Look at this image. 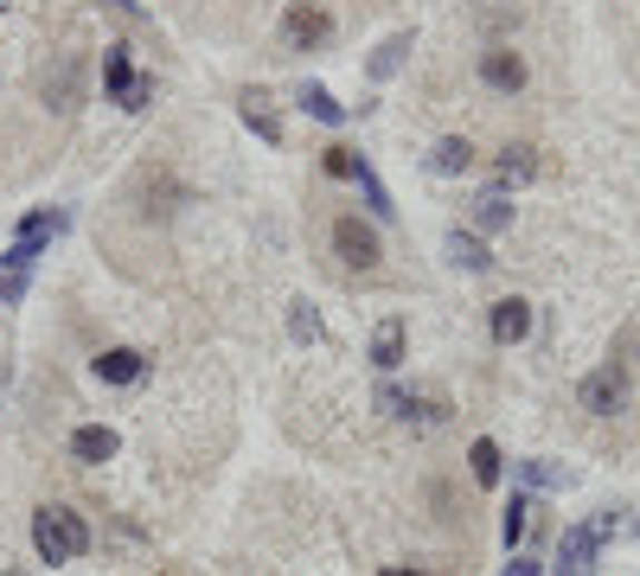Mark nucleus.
<instances>
[{"label": "nucleus", "mask_w": 640, "mask_h": 576, "mask_svg": "<svg viewBox=\"0 0 640 576\" xmlns=\"http://www.w3.org/2000/svg\"><path fill=\"white\" fill-rule=\"evenodd\" d=\"M32 545L46 564H77L90 550V525L77 519L71 506H46V513H32Z\"/></svg>", "instance_id": "f257e3e1"}, {"label": "nucleus", "mask_w": 640, "mask_h": 576, "mask_svg": "<svg viewBox=\"0 0 640 576\" xmlns=\"http://www.w3.org/2000/svg\"><path fill=\"white\" fill-rule=\"evenodd\" d=\"M102 83H109V97L122 109H148L154 103V78H141L135 64H128V46H109L102 52Z\"/></svg>", "instance_id": "f03ea898"}, {"label": "nucleus", "mask_w": 640, "mask_h": 576, "mask_svg": "<svg viewBox=\"0 0 640 576\" xmlns=\"http://www.w3.org/2000/svg\"><path fill=\"white\" fill-rule=\"evenodd\" d=\"M577 404H583L589 417H621V410H628V371L621 366L589 371L583 385H577Z\"/></svg>", "instance_id": "7ed1b4c3"}, {"label": "nucleus", "mask_w": 640, "mask_h": 576, "mask_svg": "<svg viewBox=\"0 0 640 576\" xmlns=\"http://www.w3.org/2000/svg\"><path fill=\"white\" fill-rule=\"evenodd\" d=\"M333 250H339V262L346 269H378V231L372 225H358V218H333Z\"/></svg>", "instance_id": "20e7f679"}, {"label": "nucleus", "mask_w": 640, "mask_h": 576, "mask_svg": "<svg viewBox=\"0 0 640 576\" xmlns=\"http://www.w3.org/2000/svg\"><path fill=\"white\" fill-rule=\"evenodd\" d=\"M282 39H288V46H295V52H314V46H327L333 39V20L327 13H321V7H288V13H282Z\"/></svg>", "instance_id": "39448f33"}, {"label": "nucleus", "mask_w": 640, "mask_h": 576, "mask_svg": "<svg viewBox=\"0 0 640 576\" xmlns=\"http://www.w3.org/2000/svg\"><path fill=\"white\" fill-rule=\"evenodd\" d=\"M32 262H39V250H32V244H7V250H0V308H13V301L26 295Z\"/></svg>", "instance_id": "423d86ee"}, {"label": "nucleus", "mask_w": 640, "mask_h": 576, "mask_svg": "<svg viewBox=\"0 0 640 576\" xmlns=\"http://www.w3.org/2000/svg\"><path fill=\"white\" fill-rule=\"evenodd\" d=\"M116 448H122V436H116L109 423H83V429H71V455L83 461V468H102V461H116Z\"/></svg>", "instance_id": "0eeeda50"}, {"label": "nucleus", "mask_w": 640, "mask_h": 576, "mask_svg": "<svg viewBox=\"0 0 640 576\" xmlns=\"http://www.w3.org/2000/svg\"><path fill=\"white\" fill-rule=\"evenodd\" d=\"M481 83L486 90H500V97H512V90H525V58L519 52H481Z\"/></svg>", "instance_id": "6e6552de"}, {"label": "nucleus", "mask_w": 640, "mask_h": 576, "mask_svg": "<svg viewBox=\"0 0 640 576\" xmlns=\"http://www.w3.org/2000/svg\"><path fill=\"white\" fill-rule=\"evenodd\" d=\"M77 83H83V64H77V58H65L58 71H46V83H39V97H46V103L58 109V116H71V109H77V97H83Z\"/></svg>", "instance_id": "1a4fd4ad"}, {"label": "nucleus", "mask_w": 640, "mask_h": 576, "mask_svg": "<svg viewBox=\"0 0 640 576\" xmlns=\"http://www.w3.org/2000/svg\"><path fill=\"white\" fill-rule=\"evenodd\" d=\"M595 550H602V538H595V525H570V532H563V545H558V564H563V576H583L589 564H595Z\"/></svg>", "instance_id": "9d476101"}, {"label": "nucleus", "mask_w": 640, "mask_h": 576, "mask_svg": "<svg viewBox=\"0 0 640 576\" xmlns=\"http://www.w3.org/2000/svg\"><path fill=\"white\" fill-rule=\"evenodd\" d=\"M525 334H532V308H525L519 295L493 301V340H500V346H519Z\"/></svg>", "instance_id": "9b49d317"}, {"label": "nucleus", "mask_w": 640, "mask_h": 576, "mask_svg": "<svg viewBox=\"0 0 640 576\" xmlns=\"http://www.w3.org/2000/svg\"><path fill=\"white\" fill-rule=\"evenodd\" d=\"M141 371H148V359H141L135 346H109V352L97 359V378H102V385H135Z\"/></svg>", "instance_id": "f8f14e48"}, {"label": "nucleus", "mask_w": 640, "mask_h": 576, "mask_svg": "<svg viewBox=\"0 0 640 576\" xmlns=\"http://www.w3.org/2000/svg\"><path fill=\"white\" fill-rule=\"evenodd\" d=\"M538 173L532 148H500V160H493V192H512V186H525Z\"/></svg>", "instance_id": "ddd939ff"}, {"label": "nucleus", "mask_w": 640, "mask_h": 576, "mask_svg": "<svg viewBox=\"0 0 640 576\" xmlns=\"http://www.w3.org/2000/svg\"><path fill=\"white\" fill-rule=\"evenodd\" d=\"M449 262L467 269V276H481V269H493V250H486L474 231H449Z\"/></svg>", "instance_id": "4468645a"}, {"label": "nucleus", "mask_w": 640, "mask_h": 576, "mask_svg": "<svg viewBox=\"0 0 640 576\" xmlns=\"http://www.w3.org/2000/svg\"><path fill=\"white\" fill-rule=\"evenodd\" d=\"M372 366H378V371L404 366V320H384L378 334H372Z\"/></svg>", "instance_id": "2eb2a0df"}, {"label": "nucleus", "mask_w": 640, "mask_h": 576, "mask_svg": "<svg viewBox=\"0 0 640 576\" xmlns=\"http://www.w3.org/2000/svg\"><path fill=\"white\" fill-rule=\"evenodd\" d=\"M467 167H474V148L461 135H442L430 148V173H467Z\"/></svg>", "instance_id": "dca6fc26"}, {"label": "nucleus", "mask_w": 640, "mask_h": 576, "mask_svg": "<svg viewBox=\"0 0 640 576\" xmlns=\"http://www.w3.org/2000/svg\"><path fill=\"white\" fill-rule=\"evenodd\" d=\"M474 225H481L486 237L512 231V199L506 192H481V199H474Z\"/></svg>", "instance_id": "f3484780"}, {"label": "nucleus", "mask_w": 640, "mask_h": 576, "mask_svg": "<svg viewBox=\"0 0 640 576\" xmlns=\"http://www.w3.org/2000/svg\"><path fill=\"white\" fill-rule=\"evenodd\" d=\"M65 225H71L65 211H26V218H20V244H32V250H46L51 237L65 231Z\"/></svg>", "instance_id": "a211bd4d"}, {"label": "nucleus", "mask_w": 640, "mask_h": 576, "mask_svg": "<svg viewBox=\"0 0 640 576\" xmlns=\"http://www.w3.org/2000/svg\"><path fill=\"white\" fill-rule=\"evenodd\" d=\"M467 468H474V480H481V487H500V474H506L500 443H493V436H481V443L467 448Z\"/></svg>", "instance_id": "6ab92c4d"}, {"label": "nucleus", "mask_w": 640, "mask_h": 576, "mask_svg": "<svg viewBox=\"0 0 640 576\" xmlns=\"http://www.w3.org/2000/svg\"><path fill=\"white\" fill-rule=\"evenodd\" d=\"M237 116H244V122H250V129L263 135V141H269V148H276V141H282V122H276V109L263 103L256 90H244V103H237Z\"/></svg>", "instance_id": "aec40b11"}, {"label": "nucleus", "mask_w": 640, "mask_h": 576, "mask_svg": "<svg viewBox=\"0 0 640 576\" xmlns=\"http://www.w3.org/2000/svg\"><path fill=\"white\" fill-rule=\"evenodd\" d=\"M404 52H410V32H391V39H384L378 52H372V64H365V71H372V83L397 78V64H404Z\"/></svg>", "instance_id": "412c9836"}, {"label": "nucleus", "mask_w": 640, "mask_h": 576, "mask_svg": "<svg viewBox=\"0 0 640 576\" xmlns=\"http://www.w3.org/2000/svg\"><path fill=\"white\" fill-rule=\"evenodd\" d=\"M302 109L314 116V122H327V129H339V122H346V103H333L321 83H302Z\"/></svg>", "instance_id": "4be33fe9"}, {"label": "nucleus", "mask_w": 640, "mask_h": 576, "mask_svg": "<svg viewBox=\"0 0 640 576\" xmlns=\"http://www.w3.org/2000/svg\"><path fill=\"white\" fill-rule=\"evenodd\" d=\"M288 334H295V346H321V315H314V301H288Z\"/></svg>", "instance_id": "5701e85b"}, {"label": "nucleus", "mask_w": 640, "mask_h": 576, "mask_svg": "<svg viewBox=\"0 0 640 576\" xmlns=\"http://www.w3.org/2000/svg\"><path fill=\"white\" fill-rule=\"evenodd\" d=\"M353 180H358V192H365L372 218H391V211H397V206H391V192H384V180L372 173V160H358V173H353Z\"/></svg>", "instance_id": "b1692460"}, {"label": "nucleus", "mask_w": 640, "mask_h": 576, "mask_svg": "<svg viewBox=\"0 0 640 576\" xmlns=\"http://www.w3.org/2000/svg\"><path fill=\"white\" fill-rule=\"evenodd\" d=\"M512 474L525 487H570V468H558V461H512Z\"/></svg>", "instance_id": "393cba45"}, {"label": "nucleus", "mask_w": 640, "mask_h": 576, "mask_svg": "<svg viewBox=\"0 0 640 576\" xmlns=\"http://www.w3.org/2000/svg\"><path fill=\"white\" fill-rule=\"evenodd\" d=\"M525 525H532V506H525V499H512L506 513H500V538H506V550L525 538Z\"/></svg>", "instance_id": "a878e982"}, {"label": "nucleus", "mask_w": 640, "mask_h": 576, "mask_svg": "<svg viewBox=\"0 0 640 576\" xmlns=\"http://www.w3.org/2000/svg\"><path fill=\"white\" fill-rule=\"evenodd\" d=\"M321 167H327L333 180H353V173H358V155H353V148H327V155H321Z\"/></svg>", "instance_id": "bb28decb"}, {"label": "nucleus", "mask_w": 640, "mask_h": 576, "mask_svg": "<svg viewBox=\"0 0 640 576\" xmlns=\"http://www.w3.org/2000/svg\"><path fill=\"white\" fill-rule=\"evenodd\" d=\"M614 532H634V519H628V513H621V506H609V513H602V519H595V538H614Z\"/></svg>", "instance_id": "cd10ccee"}, {"label": "nucleus", "mask_w": 640, "mask_h": 576, "mask_svg": "<svg viewBox=\"0 0 640 576\" xmlns=\"http://www.w3.org/2000/svg\"><path fill=\"white\" fill-rule=\"evenodd\" d=\"M500 576H538V564H532V557H519V550H512V564H506Z\"/></svg>", "instance_id": "c85d7f7f"}, {"label": "nucleus", "mask_w": 640, "mask_h": 576, "mask_svg": "<svg viewBox=\"0 0 640 576\" xmlns=\"http://www.w3.org/2000/svg\"><path fill=\"white\" fill-rule=\"evenodd\" d=\"M116 13H128V20H141V0H109Z\"/></svg>", "instance_id": "c756f323"}, {"label": "nucleus", "mask_w": 640, "mask_h": 576, "mask_svg": "<svg viewBox=\"0 0 640 576\" xmlns=\"http://www.w3.org/2000/svg\"><path fill=\"white\" fill-rule=\"evenodd\" d=\"M378 576H416V570H378Z\"/></svg>", "instance_id": "7c9ffc66"}, {"label": "nucleus", "mask_w": 640, "mask_h": 576, "mask_svg": "<svg viewBox=\"0 0 640 576\" xmlns=\"http://www.w3.org/2000/svg\"><path fill=\"white\" fill-rule=\"evenodd\" d=\"M0 7H7V0H0Z\"/></svg>", "instance_id": "2f4dec72"}]
</instances>
